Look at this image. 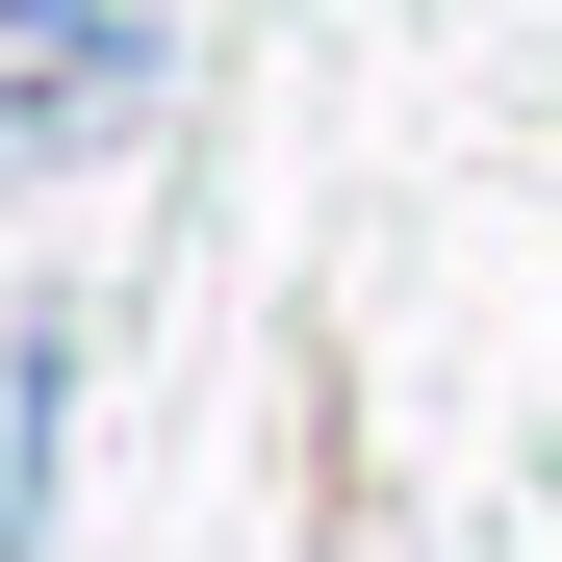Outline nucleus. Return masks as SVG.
Masks as SVG:
<instances>
[{
	"label": "nucleus",
	"instance_id": "1",
	"mask_svg": "<svg viewBox=\"0 0 562 562\" xmlns=\"http://www.w3.org/2000/svg\"><path fill=\"white\" fill-rule=\"evenodd\" d=\"M154 103V26L128 0H0V179H52L77 128H128Z\"/></svg>",
	"mask_w": 562,
	"mask_h": 562
},
{
	"label": "nucleus",
	"instance_id": "2",
	"mask_svg": "<svg viewBox=\"0 0 562 562\" xmlns=\"http://www.w3.org/2000/svg\"><path fill=\"white\" fill-rule=\"evenodd\" d=\"M52 435H77V333H0V562L52 537Z\"/></svg>",
	"mask_w": 562,
	"mask_h": 562
}]
</instances>
